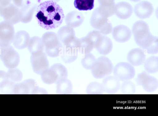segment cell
Wrapping results in <instances>:
<instances>
[{"label": "cell", "mask_w": 158, "mask_h": 116, "mask_svg": "<svg viewBox=\"0 0 158 116\" xmlns=\"http://www.w3.org/2000/svg\"><path fill=\"white\" fill-rule=\"evenodd\" d=\"M35 11V17L38 24L46 30L58 27L64 18L62 8L56 2L52 0L40 3Z\"/></svg>", "instance_id": "1"}, {"label": "cell", "mask_w": 158, "mask_h": 116, "mask_svg": "<svg viewBox=\"0 0 158 116\" xmlns=\"http://www.w3.org/2000/svg\"><path fill=\"white\" fill-rule=\"evenodd\" d=\"M132 32L136 43L142 49L146 50L158 41V37L151 34L148 24L143 21L136 22L132 26Z\"/></svg>", "instance_id": "2"}, {"label": "cell", "mask_w": 158, "mask_h": 116, "mask_svg": "<svg viewBox=\"0 0 158 116\" xmlns=\"http://www.w3.org/2000/svg\"><path fill=\"white\" fill-rule=\"evenodd\" d=\"M68 71L66 67L60 63H56L45 71L41 75L42 80L48 84H57L60 81L67 79Z\"/></svg>", "instance_id": "3"}, {"label": "cell", "mask_w": 158, "mask_h": 116, "mask_svg": "<svg viewBox=\"0 0 158 116\" xmlns=\"http://www.w3.org/2000/svg\"><path fill=\"white\" fill-rule=\"evenodd\" d=\"M108 18L98 7L92 13L90 24L92 27L102 34L108 35L111 32L113 29Z\"/></svg>", "instance_id": "4"}, {"label": "cell", "mask_w": 158, "mask_h": 116, "mask_svg": "<svg viewBox=\"0 0 158 116\" xmlns=\"http://www.w3.org/2000/svg\"><path fill=\"white\" fill-rule=\"evenodd\" d=\"M41 39L47 54L52 58L59 55L63 46L57 34L52 32H47L43 35Z\"/></svg>", "instance_id": "5"}, {"label": "cell", "mask_w": 158, "mask_h": 116, "mask_svg": "<svg viewBox=\"0 0 158 116\" xmlns=\"http://www.w3.org/2000/svg\"><path fill=\"white\" fill-rule=\"evenodd\" d=\"M114 67L109 58L105 56H101L96 59L91 71L94 78L97 79H102L111 74L113 71Z\"/></svg>", "instance_id": "6"}, {"label": "cell", "mask_w": 158, "mask_h": 116, "mask_svg": "<svg viewBox=\"0 0 158 116\" xmlns=\"http://www.w3.org/2000/svg\"><path fill=\"white\" fill-rule=\"evenodd\" d=\"M0 58L5 66L9 69L17 67L20 60L19 54L10 45L0 48Z\"/></svg>", "instance_id": "7"}, {"label": "cell", "mask_w": 158, "mask_h": 116, "mask_svg": "<svg viewBox=\"0 0 158 116\" xmlns=\"http://www.w3.org/2000/svg\"><path fill=\"white\" fill-rule=\"evenodd\" d=\"M114 75L119 81H124L133 79L135 74L133 66L129 62H121L117 63L113 70Z\"/></svg>", "instance_id": "8"}, {"label": "cell", "mask_w": 158, "mask_h": 116, "mask_svg": "<svg viewBox=\"0 0 158 116\" xmlns=\"http://www.w3.org/2000/svg\"><path fill=\"white\" fill-rule=\"evenodd\" d=\"M0 15L4 21L13 25L20 21V9L11 2L5 5L0 4Z\"/></svg>", "instance_id": "9"}, {"label": "cell", "mask_w": 158, "mask_h": 116, "mask_svg": "<svg viewBox=\"0 0 158 116\" xmlns=\"http://www.w3.org/2000/svg\"><path fill=\"white\" fill-rule=\"evenodd\" d=\"M38 86L34 79H29L23 82L15 84L14 89L15 94H35L41 93L43 91Z\"/></svg>", "instance_id": "10"}, {"label": "cell", "mask_w": 158, "mask_h": 116, "mask_svg": "<svg viewBox=\"0 0 158 116\" xmlns=\"http://www.w3.org/2000/svg\"><path fill=\"white\" fill-rule=\"evenodd\" d=\"M135 81L138 85L141 86L145 91L148 92H154L158 87L157 79L145 71L138 74Z\"/></svg>", "instance_id": "11"}, {"label": "cell", "mask_w": 158, "mask_h": 116, "mask_svg": "<svg viewBox=\"0 0 158 116\" xmlns=\"http://www.w3.org/2000/svg\"><path fill=\"white\" fill-rule=\"evenodd\" d=\"M30 60L33 71L38 75H41L49 68L48 61L46 54L43 51L31 54Z\"/></svg>", "instance_id": "12"}, {"label": "cell", "mask_w": 158, "mask_h": 116, "mask_svg": "<svg viewBox=\"0 0 158 116\" xmlns=\"http://www.w3.org/2000/svg\"><path fill=\"white\" fill-rule=\"evenodd\" d=\"M13 24L5 21L0 22V47L10 45L15 35Z\"/></svg>", "instance_id": "13"}, {"label": "cell", "mask_w": 158, "mask_h": 116, "mask_svg": "<svg viewBox=\"0 0 158 116\" xmlns=\"http://www.w3.org/2000/svg\"><path fill=\"white\" fill-rule=\"evenodd\" d=\"M154 11L152 4L149 2L143 1L136 4L134 8L135 15L141 19L150 17Z\"/></svg>", "instance_id": "14"}, {"label": "cell", "mask_w": 158, "mask_h": 116, "mask_svg": "<svg viewBox=\"0 0 158 116\" xmlns=\"http://www.w3.org/2000/svg\"><path fill=\"white\" fill-rule=\"evenodd\" d=\"M113 38L117 42L124 43L129 41L131 36L130 29L124 25H117L112 29Z\"/></svg>", "instance_id": "15"}, {"label": "cell", "mask_w": 158, "mask_h": 116, "mask_svg": "<svg viewBox=\"0 0 158 116\" xmlns=\"http://www.w3.org/2000/svg\"><path fill=\"white\" fill-rule=\"evenodd\" d=\"M94 48L101 54L107 55L112 50L113 43L109 37L102 34L95 42Z\"/></svg>", "instance_id": "16"}, {"label": "cell", "mask_w": 158, "mask_h": 116, "mask_svg": "<svg viewBox=\"0 0 158 116\" xmlns=\"http://www.w3.org/2000/svg\"><path fill=\"white\" fill-rule=\"evenodd\" d=\"M146 55L143 50L140 48H135L128 53L127 59L128 62L133 66H138L144 63Z\"/></svg>", "instance_id": "17"}, {"label": "cell", "mask_w": 158, "mask_h": 116, "mask_svg": "<svg viewBox=\"0 0 158 116\" xmlns=\"http://www.w3.org/2000/svg\"><path fill=\"white\" fill-rule=\"evenodd\" d=\"M102 84L104 92L108 94H114L120 89V81L114 75H108L104 78Z\"/></svg>", "instance_id": "18"}, {"label": "cell", "mask_w": 158, "mask_h": 116, "mask_svg": "<svg viewBox=\"0 0 158 116\" xmlns=\"http://www.w3.org/2000/svg\"><path fill=\"white\" fill-rule=\"evenodd\" d=\"M132 6L126 2H121L115 5L114 14L119 18L125 19L129 18L132 15Z\"/></svg>", "instance_id": "19"}, {"label": "cell", "mask_w": 158, "mask_h": 116, "mask_svg": "<svg viewBox=\"0 0 158 116\" xmlns=\"http://www.w3.org/2000/svg\"><path fill=\"white\" fill-rule=\"evenodd\" d=\"M37 6L29 1L20 9V21L23 23H27L32 20Z\"/></svg>", "instance_id": "20"}, {"label": "cell", "mask_w": 158, "mask_h": 116, "mask_svg": "<svg viewBox=\"0 0 158 116\" xmlns=\"http://www.w3.org/2000/svg\"><path fill=\"white\" fill-rule=\"evenodd\" d=\"M30 39V35L27 32L21 30L15 34L12 42L16 48L22 49L28 46Z\"/></svg>", "instance_id": "21"}, {"label": "cell", "mask_w": 158, "mask_h": 116, "mask_svg": "<svg viewBox=\"0 0 158 116\" xmlns=\"http://www.w3.org/2000/svg\"><path fill=\"white\" fill-rule=\"evenodd\" d=\"M84 19V17L82 13L75 10L69 12L65 18V23L67 25L73 28L80 26Z\"/></svg>", "instance_id": "22"}, {"label": "cell", "mask_w": 158, "mask_h": 116, "mask_svg": "<svg viewBox=\"0 0 158 116\" xmlns=\"http://www.w3.org/2000/svg\"><path fill=\"white\" fill-rule=\"evenodd\" d=\"M61 52L63 61L66 63L74 62L78 56V49L76 47L69 45H64Z\"/></svg>", "instance_id": "23"}, {"label": "cell", "mask_w": 158, "mask_h": 116, "mask_svg": "<svg viewBox=\"0 0 158 116\" xmlns=\"http://www.w3.org/2000/svg\"><path fill=\"white\" fill-rule=\"evenodd\" d=\"M57 35L63 45L69 42L76 37L73 28L67 25L61 27L58 30Z\"/></svg>", "instance_id": "24"}, {"label": "cell", "mask_w": 158, "mask_h": 116, "mask_svg": "<svg viewBox=\"0 0 158 116\" xmlns=\"http://www.w3.org/2000/svg\"><path fill=\"white\" fill-rule=\"evenodd\" d=\"M99 4L98 7L108 17L114 14L115 0H98Z\"/></svg>", "instance_id": "25"}, {"label": "cell", "mask_w": 158, "mask_h": 116, "mask_svg": "<svg viewBox=\"0 0 158 116\" xmlns=\"http://www.w3.org/2000/svg\"><path fill=\"white\" fill-rule=\"evenodd\" d=\"M94 48V42L87 37L78 38V51L82 54L90 53Z\"/></svg>", "instance_id": "26"}, {"label": "cell", "mask_w": 158, "mask_h": 116, "mask_svg": "<svg viewBox=\"0 0 158 116\" xmlns=\"http://www.w3.org/2000/svg\"><path fill=\"white\" fill-rule=\"evenodd\" d=\"M27 47L31 54L43 51L44 49L41 38L38 36H34L30 38Z\"/></svg>", "instance_id": "27"}, {"label": "cell", "mask_w": 158, "mask_h": 116, "mask_svg": "<svg viewBox=\"0 0 158 116\" xmlns=\"http://www.w3.org/2000/svg\"><path fill=\"white\" fill-rule=\"evenodd\" d=\"M144 68L149 74L156 73L158 71V57L151 56L145 60L144 63Z\"/></svg>", "instance_id": "28"}, {"label": "cell", "mask_w": 158, "mask_h": 116, "mask_svg": "<svg viewBox=\"0 0 158 116\" xmlns=\"http://www.w3.org/2000/svg\"><path fill=\"white\" fill-rule=\"evenodd\" d=\"M56 84V94H70L72 92V83L71 81L67 78L60 81Z\"/></svg>", "instance_id": "29"}, {"label": "cell", "mask_w": 158, "mask_h": 116, "mask_svg": "<svg viewBox=\"0 0 158 116\" xmlns=\"http://www.w3.org/2000/svg\"><path fill=\"white\" fill-rule=\"evenodd\" d=\"M75 8L79 11H88L93 9L94 0H74Z\"/></svg>", "instance_id": "30"}, {"label": "cell", "mask_w": 158, "mask_h": 116, "mask_svg": "<svg viewBox=\"0 0 158 116\" xmlns=\"http://www.w3.org/2000/svg\"><path fill=\"white\" fill-rule=\"evenodd\" d=\"M86 92L88 94H103L104 91L102 84L94 81L90 83L87 85Z\"/></svg>", "instance_id": "31"}, {"label": "cell", "mask_w": 158, "mask_h": 116, "mask_svg": "<svg viewBox=\"0 0 158 116\" xmlns=\"http://www.w3.org/2000/svg\"><path fill=\"white\" fill-rule=\"evenodd\" d=\"M96 59L91 53L85 54L81 60V64L84 68L87 70L91 69L94 65Z\"/></svg>", "instance_id": "32"}, {"label": "cell", "mask_w": 158, "mask_h": 116, "mask_svg": "<svg viewBox=\"0 0 158 116\" xmlns=\"http://www.w3.org/2000/svg\"><path fill=\"white\" fill-rule=\"evenodd\" d=\"M120 89L122 93L124 94H134L136 91L135 84L130 80L124 81Z\"/></svg>", "instance_id": "33"}, {"label": "cell", "mask_w": 158, "mask_h": 116, "mask_svg": "<svg viewBox=\"0 0 158 116\" xmlns=\"http://www.w3.org/2000/svg\"><path fill=\"white\" fill-rule=\"evenodd\" d=\"M8 79L15 82H20L23 78V73L19 69L14 68L9 69L6 72Z\"/></svg>", "instance_id": "34"}, {"label": "cell", "mask_w": 158, "mask_h": 116, "mask_svg": "<svg viewBox=\"0 0 158 116\" xmlns=\"http://www.w3.org/2000/svg\"><path fill=\"white\" fill-rule=\"evenodd\" d=\"M16 83L7 79L0 87V90L4 94H13L14 87Z\"/></svg>", "instance_id": "35"}, {"label": "cell", "mask_w": 158, "mask_h": 116, "mask_svg": "<svg viewBox=\"0 0 158 116\" xmlns=\"http://www.w3.org/2000/svg\"><path fill=\"white\" fill-rule=\"evenodd\" d=\"M146 50L147 53L149 54H154L157 53L158 41L154 42Z\"/></svg>", "instance_id": "36"}, {"label": "cell", "mask_w": 158, "mask_h": 116, "mask_svg": "<svg viewBox=\"0 0 158 116\" xmlns=\"http://www.w3.org/2000/svg\"><path fill=\"white\" fill-rule=\"evenodd\" d=\"M14 4L18 7L21 8L26 4L29 0H12Z\"/></svg>", "instance_id": "37"}, {"label": "cell", "mask_w": 158, "mask_h": 116, "mask_svg": "<svg viewBox=\"0 0 158 116\" xmlns=\"http://www.w3.org/2000/svg\"><path fill=\"white\" fill-rule=\"evenodd\" d=\"M7 79L6 72L4 71L0 70V87Z\"/></svg>", "instance_id": "38"}, {"label": "cell", "mask_w": 158, "mask_h": 116, "mask_svg": "<svg viewBox=\"0 0 158 116\" xmlns=\"http://www.w3.org/2000/svg\"><path fill=\"white\" fill-rule=\"evenodd\" d=\"M130 0L133 2H136L139 1L141 0Z\"/></svg>", "instance_id": "39"}, {"label": "cell", "mask_w": 158, "mask_h": 116, "mask_svg": "<svg viewBox=\"0 0 158 116\" xmlns=\"http://www.w3.org/2000/svg\"><path fill=\"white\" fill-rule=\"evenodd\" d=\"M50 0L53 1H54L56 2H59V1H60V0Z\"/></svg>", "instance_id": "40"}]
</instances>
